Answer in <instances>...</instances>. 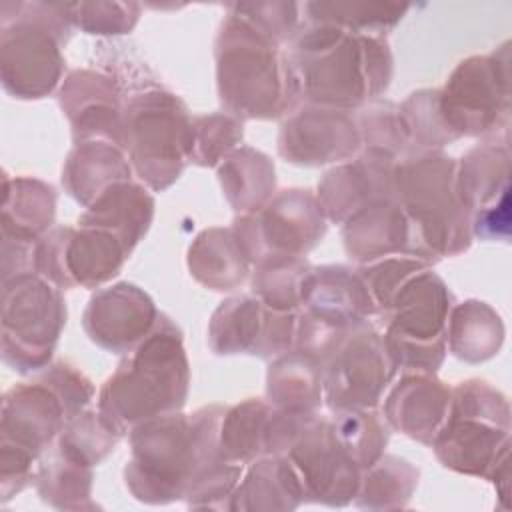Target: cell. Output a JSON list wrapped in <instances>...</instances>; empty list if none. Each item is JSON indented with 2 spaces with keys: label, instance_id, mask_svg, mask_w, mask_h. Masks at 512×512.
I'll list each match as a JSON object with an SVG mask.
<instances>
[{
  "label": "cell",
  "instance_id": "22",
  "mask_svg": "<svg viewBox=\"0 0 512 512\" xmlns=\"http://www.w3.org/2000/svg\"><path fill=\"white\" fill-rule=\"evenodd\" d=\"M268 396L286 412L310 414L322 398V366L304 352L280 358L268 372Z\"/></svg>",
  "mask_w": 512,
  "mask_h": 512
},
{
  "label": "cell",
  "instance_id": "17",
  "mask_svg": "<svg viewBox=\"0 0 512 512\" xmlns=\"http://www.w3.org/2000/svg\"><path fill=\"white\" fill-rule=\"evenodd\" d=\"M152 208L154 202L146 190L124 180L100 194L78 224L106 228L132 250L150 224Z\"/></svg>",
  "mask_w": 512,
  "mask_h": 512
},
{
  "label": "cell",
  "instance_id": "11",
  "mask_svg": "<svg viewBox=\"0 0 512 512\" xmlns=\"http://www.w3.org/2000/svg\"><path fill=\"white\" fill-rule=\"evenodd\" d=\"M72 418L64 398L44 378L14 386L2 404V450L36 460Z\"/></svg>",
  "mask_w": 512,
  "mask_h": 512
},
{
  "label": "cell",
  "instance_id": "23",
  "mask_svg": "<svg viewBox=\"0 0 512 512\" xmlns=\"http://www.w3.org/2000/svg\"><path fill=\"white\" fill-rule=\"evenodd\" d=\"M330 426L336 442L358 468L372 466L380 460L388 432L376 414L366 412L364 408L338 410V416Z\"/></svg>",
  "mask_w": 512,
  "mask_h": 512
},
{
  "label": "cell",
  "instance_id": "5",
  "mask_svg": "<svg viewBox=\"0 0 512 512\" xmlns=\"http://www.w3.org/2000/svg\"><path fill=\"white\" fill-rule=\"evenodd\" d=\"M450 160L446 156H424L394 172L398 204L410 226V244L414 236L418 238V258L466 248L468 212L460 204L456 188H452L454 164Z\"/></svg>",
  "mask_w": 512,
  "mask_h": 512
},
{
  "label": "cell",
  "instance_id": "18",
  "mask_svg": "<svg viewBox=\"0 0 512 512\" xmlns=\"http://www.w3.org/2000/svg\"><path fill=\"white\" fill-rule=\"evenodd\" d=\"M130 178V166L116 146L108 142H84L78 146L62 172L68 192L82 204L94 202L110 186Z\"/></svg>",
  "mask_w": 512,
  "mask_h": 512
},
{
  "label": "cell",
  "instance_id": "10",
  "mask_svg": "<svg viewBox=\"0 0 512 512\" xmlns=\"http://www.w3.org/2000/svg\"><path fill=\"white\" fill-rule=\"evenodd\" d=\"M354 328L332 350L322 370L326 398L334 410L374 406L396 368L384 338Z\"/></svg>",
  "mask_w": 512,
  "mask_h": 512
},
{
  "label": "cell",
  "instance_id": "24",
  "mask_svg": "<svg viewBox=\"0 0 512 512\" xmlns=\"http://www.w3.org/2000/svg\"><path fill=\"white\" fill-rule=\"evenodd\" d=\"M224 166L244 176L242 180L222 182L232 206L242 212L258 210L274 188V168L268 158L252 148H244L226 158Z\"/></svg>",
  "mask_w": 512,
  "mask_h": 512
},
{
  "label": "cell",
  "instance_id": "3",
  "mask_svg": "<svg viewBox=\"0 0 512 512\" xmlns=\"http://www.w3.org/2000/svg\"><path fill=\"white\" fill-rule=\"evenodd\" d=\"M218 86L222 102L248 118L278 116L290 96H296L288 62H280L276 42L232 16L218 38Z\"/></svg>",
  "mask_w": 512,
  "mask_h": 512
},
{
  "label": "cell",
  "instance_id": "4",
  "mask_svg": "<svg viewBox=\"0 0 512 512\" xmlns=\"http://www.w3.org/2000/svg\"><path fill=\"white\" fill-rule=\"evenodd\" d=\"M210 444L196 414H164L132 428L126 484L138 500L184 498L188 484L210 460Z\"/></svg>",
  "mask_w": 512,
  "mask_h": 512
},
{
  "label": "cell",
  "instance_id": "20",
  "mask_svg": "<svg viewBox=\"0 0 512 512\" xmlns=\"http://www.w3.org/2000/svg\"><path fill=\"white\" fill-rule=\"evenodd\" d=\"M232 498L230 508H296L304 500V490L288 458L272 454L250 468Z\"/></svg>",
  "mask_w": 512,
  "mask_h": 512
},
{
  "label": "cell",
  "instance_id": "15",
  "mask_svg": "<svg viewBox=\"0 0 512 512\" xmlns=\"http://www.w3.org/2000/svg\"><path fill=\"white\" fill-rule=\"evenodd\" d=\"M450 408V390L422 374L406 376L386 402L388 422L424 444H432Z\"/></svg>",
  "mask_w": 512,
  "mask_h": 512
},
{
  "label": "cell",
  "instance_id": "21",
  "mask_svg": "<svg viewBox=\"0 0 512 512\" xmlns=\"http://www.w3.org/2000/svg\"><path fill=\"white\" fill-rule=\"evenodd\" d=\"M190 270L214 290H230L248 270V256L234 230H206L190 248Z\"/></svg>",
  "mask_w": 512,
  "mask_h": 512
},
{
  "label": "cell",
  "instance_id": "14",
  "mask_svg": "<svg viewBox=\"0 0 512 512\" xmlns=\"http://www.w3.org/2000/svg\"><path fill=\"white\" fill-rule=\"evenodd\" d=\"M358 146V132L342 110H302L284 124L280 154L298 164L344 158Z\"/></svg>",
  "mask_w": 512,
  "mask_h": 512
},
{
  "label": "cell",
  "instance_id": "8",
  "mask_svg": "<svg viewBox=\"0 0 512 512\" xmlns=\"http://www.w3.org/2000/svg\"><path fill=\"white\" fill-rule=\"evenodd\" d=\"M18 16L2 22V84L18 98H42L48 94L62 72L58 42L68 30L64 16Z\"/></svg>",
  "mask_w": 512,
  "mask_h": 512
},
{
  "label": "cell",
  "instance_id": "9",
  "mask_svg": "<svg viewBox=\"0 0 512 512\" xmlns=\"http://www.w3.org/2000/svg\"><path fill=\"white\" fill-rule=\"evenodd\" d=\"M320 202L308 190H284L268 206L236 220L238 236L248 258L258 264L272 258H300L324 234Z\"/></svg>",
  "mask_w": 512,
  "mask_h": 512
},
{
  "label": "cell",
  "instance_id": "13",
  "mask_svg": "<svg viewBox=\"0 0 512 512\" xmlns=\"http://www.w3.org/2000/svg\"><path fill=\"white\" fill-rule=\"evenodd\" d=\"M152 300L132 284L100 290L84 312V328L102 348L122 352L136 346L156 324Z\"/></svg>",
  "mask_w": 512,
  "mask_h": 512
},
{
  "label": "cell",
  "instance_id": "1",
  "mask_svg": "<svg viewBox=\"0 0 512 512\" xmlns=\"http://www.w3.org/2000/svg\"><path fill=\"white\" fill-rule=\"evenodd\" d=\"M188 390V362L176 326L158 316L100 394V416L116 434L176 412Z\"/></svg>",
  "mask_w": 512,
  "mask_h": 512
},
{
  "label": "cell",
  "instance_id": "25",
  "mask_svg": "<svg viewBox=\"0 0 512 512\" xmlns=\"http://www.w3.org/2000/svg\"><path fill=\"white\" fill-rule=\"evenodd\" d=\"M90 466L82 464L60 450L58 458L44 464L38 474V490L44 502L60 508H72V498H88Z\"/></svg>",
  "mask_w": 512,
  "mask_h": 512
},
{
  "label": "cell",
  "instance_id": "19",
  "mask_svg": "<svg viewBox=\"0 0 512 512\" xmlns=\"http://www.w3.org/2000/svg\"><path fill=\"white\" fill-rule=\"evenodd\" d=\"M54 220V190L32 178H4V238L34 242Z\"/></svg>",
  "mask_w": 512,
  "mask_h": 512
},
{
  "label": "cell",
  "instance_id": "12",
  "mask_svg": "<svg viewBox=\"0 0 512 512\" xmlns=\"http://www.w3.org/2000/svg\"><path fill=\"white\" fill-rule=\"evenodd\" d=\"M294 314L264 310L262 302L238 296L212 316L210 344L218 354L250 352L262 358L282 354L294 338Z\"/></svg>",
  "mask_w": 512,
  "mask_h": 512
},
{
  "label": "cell",
  "instance_id": "16",
  "mask_svg": "<svg viewBox=\"0 0 512 512\" xmlns=\"http://www.w3.org/2000/svg\"><path fill=\"white\" fill-rule=\"evenodd\" d=\"M346 250L352 258L368 262L410 246L408 218L398 202L382 198L352 214L344 228Z\"/></svg>",
  "mask_w": 512,
  "mask_h": 512
},
{
  "label": "cell",
  "instance_id": "2",
  "mask_svg": "<svg viewBox=\"0 0 512 512\" xmlns=\"http://www.w3.org/2000/svg\"><path fill=\"white\" fill-rule=\"evenodd\" d=\"M330 24L308 30L288 60L294 92L314 104L356 106L378 94L390 78V54L376 38L348 36Z\"/></svg>",
  "mask_w": 512,
  "mask_h": 512
},
{
  "label": "cell",
  "instance_id": "6",
  "mask_svg": "<svg viewBox=\"0 0 512 512\" xmlns=\"http://www.w3.org/2000/svg\"><path fill=\"white\" fill-rule=\"evenodd\" d=\"M120 146L142 178L156 188H166L178 178L192 150V122L178 98L148 92L122 110Z\"/></svg>",
  "mask_w": 512,
  "mask_h": 512
},
{
  "label": "cell",
  "instance_id": "7",
  "mask_svg": "<svg viewBox=\"0 0 512 512\" xmlns=\"http://www.w3.org/2000/svg\"><path fill=\"white\" fill-rule=\"evenodd\" d=\"M66 320V306L50 280L24 272L4 280L2 352L20 372L42 368Z\"/></svg>",
  "mask_w": 512,
  "mask_h": 512
}]
</instances>
